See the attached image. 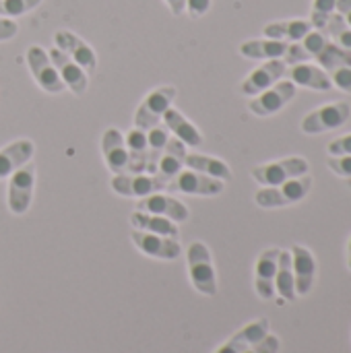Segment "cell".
Returning a JSON list of instances; mask_svg holds the SVG:
<instances>
[{
    "instance_id": "cell-1",
    "label": "cell",
    "mask_w": 351,
    "mask_h": 353,
    "mask_svg": "<svg viewBox=\"0 0 351 353\" xmlns=\"http://www.w3.org/2000/svg\"><path fill=\"white\" fill-rule=\"evenodd\" d=\"M310 190H312V178L310 174H306V176L288 180L279 186H265L257 190L254 203L263 209H281V207H290V205L304 201Z\"/></svg>"
},
{
    "instance_id": "cell-2",
    "label": "cell",
    "mask_w": 351,
    "mask_h": 353,
    "mask_svg": "<svg viewBox=\"0 0 351 353\" xmlns=\"http://www.w3.org/2000/svg\"><path fill=\"white\" fill-rule=\"evenodd\" d=\"M186 261H188V273L194 290L209 298L217 296V275L207 244L192 242L186 250Z\"/></svg>"
},
{
    "instance_id": "cell-3",
    "label": "cell",
    "mask_w": 351,
    "mask_h": 353,
    "mask_svg": "<svg viewBox=\"0 0 351 353\" xmlns=\"http://www.w3.org/2000/svg\"><path fill=\"white\" fill-rule=\"evenodd\" d=\"M101 153H103L108 168L114 172V176H118V174H141L143 172L141 163L128 151V147L124 143V134L118 128H108L103 132Z\"/></svg>"
},
{
    "instance_id": "cell-4",
    "label": "cell",
    "mask_w": 351,
    "mask_h": 353,
    "mask_svg": "<svg viewBox=\"0 0 351 353\" xmlns=\"http://www.w3.org/2000/svg\"><path fill=\"white\" fill-rule=\"evenodd\" d=\"M308 170H310L308 159H304V157H288V159H279V161L254 165L250 170V176L261 186H279V184H283L288 180L306 176Z\"/></svg>"
},
{
    "instance_id": "cell-5",
    "label": "cell",
    "mask_w": 351,
    "mask_h": 353,
    "mask_svg": "<svg viewBox=\"0 0 351 353\" xmlns=\"http://www.w3.org/2000/svg\"><path fill=\"white\" fill-rule=\"evenodd\" d=\"M351 105L348 101H329L314 112L306 114L300 128L304 134H323L343 126L350 120Z\"/></svg>"
},
{
    "instance_id": "cell-6",
    "label": "cell",
    "mask_w": 351,
    "mask_h": 353,
    "mask_svg": "<svg viewBox=\"0 0 351 353\" xmlns=\"http://www.w3.org/2000/svg\"><path fill=\"white\" fill-rule=\"evenodd\" d=\"M176 95H178V89L174 85L157 87L155 91H151L143 99V103L139 105V110L134 114V126L141 130H149V128L161 124V118L172 108Z\"/></svg>"
},
{
    "instance_id": "cell-7",
    "label": "cell",
    "mask_w": 351,
    "mask_h": 353,
    "mask_svg": "<svg viewBox=\"0 0 351 353\" xmlns=\"http://www.w3.org/2000/svg\"><path fill=\"white\" fill-rule=\"evenodd\" d=\"M296 93H298V87L290 79H281L273 87L254 95V99L248 103V110L259 118L273 116V114L281 112L296 97Z\"/></svg>"
},
{
    "instance_id": "cell-8",
    "label": "cell",
    "mask_w": 351,
    "mask_h": 353,
    "mask_svg": "<svg viewBox=\"0 0 351 353\" xmlns=\"http://www.w3.org/2000/svg\"><path fill=\"white\" fill-rule=\"evenodd\" d=\"M168 188V182L157 174H118L112 178V190L120 196L145 199L149 194L161 192Z\"/></svg>"
},
{
    "instance_id": "cell-9",
    "label": "cell",
    "mask_w": 351,
    "mask_h": 353,
    "mask_svg": "<svg viewBox=\"0 0 351 353\" xmlns=\"http://www.w3.org/2000/svg\"><path fill=\"white\" fill-rule=\"evenodd\" d=\"M27 66H29L31 77L35 79V83L46 93H62L66 89L60 74H58V70L52 64L48 52L41 46H31L27 50Z\"/></svg>"
},
{
    "instance_id": "cell-10",
    "label": "cell",
    "mask_w": 351,
    "mask_h": 353,
    "mask_svg": "<svg viewBox=\"0 0 351 353\" xmlns=\"http://www.w3.org/2000/svg\"><path fill=\"white\" fill-rule=\"evenodd\" d=\"M35 188V165H23L10 174L8 182V209L12 215H25L33 201Z\"/></svg>"
},
{
    "instance_id": "cell-11",
    "label": "cell",
    "mask_w": 351,
    "mask_h": 353,
    "mask_svg": "<svg viewBox=\"0 0 351 353\" xmlns=\"http://www.w3.org/2000/svg\"><path fill=\"white\" fill-rule=\"evenodd\" d=\"M170 190H178L184 194H192V196H217L223 192L225 182L205 176L201 172L194 170H182L168 186Z\"/></svg>"
},
{
    "instance_id": "cell-12",
    "label": "cell",
    "mask_w": 351,
    "mask_h": 353,
    "mask_svg": "<svg viewBox=\"0 0 351 353\" xmlns=\"http://www.w3.org/2000/svg\"><path fill=\"white\" fill-rule=\"evenodd\" d=\"M288 64L283 62V58H273V60H265V64H261L259 68H254L240 85V91L244 95H259L265 89L273 87L277 81H281L285 77Z\"/></svg>"
},
{
    "instance_id": "cell-13",
    "label": "cell",
    "mask_w": 351,
    "mask_h": 353,
    "mask_svg": "<svg viewBox=\"0 0 351 353\" xmlns=\"http://www.w3.org/2000/svg\"><path fill=\"white\" fill-rule=\"evenodd\" d=\"M56 48L62 50L66 56H70L85 72H95L97 68V56L93 52V48L89 43H85L77 33L68 31V29H60L54 35Z\"/></svg>"
},
{
    "instance_id": "cell-14",
    "label": "cell",
    "mask_w": 351,
    "mask_h": 353,
    "mask_svg": "<svg viewBox=\"0 0 351 353\" xmlns=\"http://www.w3.org/2000/svg\"><path fill=\"white\" fill-rule=\"evenodd\" d=\"M132 242L134 246L151 256V259H159V261H176L182 254V248L178 244V240L168 238V236H157V234H149V232H132Z\"/></svg>"
},
{
    "instance_id": "cell-15",
    "label": "cell",
    "mask_w": 351,
    "mask_h": 353,
    "mask_svg": "<svg viewBox=\"0 0 351 353\" xmlns=\"http://www.w3.org/2000/svg\"><path fill=\"white\" fill-rule=\"evenodd\" d=\"M137 211L168 217L174 223L188 221V217H190V211H188V207L184 203H180L174 196L161 194V192H155V194H149V196L141 199V203L137 205Z\"/></svg>"
},
{
    "instance_id": "cell-16",
    "label": "cell",
    "mask_w": 351,
    "mask_h": 353,
    "mask_svg": "<svg viewBox=\"0 0 351 353\" xmlns=\"http://www.w3.org/2000/svg\"><path fill=\"white\" fill-rule=\"evenodd\" d=\"M48 56H50L54 68L58 70V74H60L64 87H68L74 95H85L87 85H89L87 72H85L70 56H66V54H64L62 50H58V48H52V50L48 52Z\"/></svg>"
},
{
    "instance_id": "cell-17",
    "label": "cell",
    "mask_w": 351,
    "mask_h": 353,
    "mask_svg": "<svg viewBox=\"0 0 351 353\" xmlns=\"http://www.w3.org/2000/svg\"><path fill=\"white\" fill-rule=\"evenodd\" d=\"M290 252H292V265H294L296 296L304 298L312 292L314 277H317V261H314V254L300 244L292 246Z\"/></svg>"
},
{
    "instance_id": "cell-18",
    "label": "cell",
    "mask_w": 351,
    "mask_h": 353,
    "mask_svg": "<svg viewBox=\"0 0 351 353\" xmlns=\"http://www.w3.org/2000/svg\"><path fill=\"white\" fill-rule=\"evenodd\" d=\"M279 248L265 250L254 267V290L261 300H273L275 298V275H277V261H279Z\"/></svg>"
},
{
    "instance_id": "cell-19",
    "label": "cell",
    "mask_w": 351,
    "mask_h": 353,
    "mask_svg": "<svg viewBox=\"0 0 351 353\" xmlns=\"http://www.w3.org/2000/svg\"><path fill=\"white\" fill-rule=\"evenodd\" d=\"M285 77L296 87H306V89H312V91H329V89H333L329 72L323 70L319 64H312V62H300V64L290 66V70H285Z\"/></svg>"
},
{
    "instance_id": "cell-20",
    "label": "cell",
    "mask_w": 351,
    "mask_h": 353,
    "mask_svg": "<svg viewBox=\"0 0 351 353\" xmlns=\"http://www.w3.org/2000/svg\"><path fill=\"white\" fill-rule=\"evenodd\" d=\"M33 153H35V145L29 139L14 141L4 149H0V180L14 174L19 168L27 165Z\"/></svg>"
},
{
    "instance_id": "cell-21",
    "label": "cell",
    "mask_w": 351,
    "mask_h": 353,
    "mask_svg": "<svg viewBox=\"0 0 351 353\" xmlns=\"http://www.w3.org/2000/svg\"><path fill=\"white\" fill-rule=\"evenodd\" d=\"M184 157H186V145L182 141H178L176 137L170 139V143L166 145V149L159 153L155 168H157V176L163 178L168 182V186L182 172Z\"/></svg>"
},
{
    "instance_id": "cell-22",
    "label": "cell",
    "mask_w": 351,
    "mask_h": 353,
    "mask_svg": "<svg viewBox=\"0 0 351 353\" xmlns=\"http://www.w3.org/2000/svg\"><path fill=\"white\" fill-rule=\"evenodd\" d=\"M267 335H269V321L259 319V321L246 325L242 331H238L228 343H223L215 353H246L248 347H252L254 343H259Z\"/></svg>"
},
{
    "instance_id": "cell-23",
    "label": "cell",
    "mask_w": 351,
    "mask_h": 353,
    "mask_svg": "<svg viewBox=\"0 0 351 353\" xmlns=\"http://www.w3.org/2000/svg\"><path fill=\"white\" fill-rule=\"evenodd\" d=\"M310 31H312L310 21H306V19H290V21H273V23L265 25L263 35L269 37V39H279V41L294 43V41L304 39Z\"/></svg>"
},
{
    "instance_id": "cell-24",
    "label": "cell",
    "mask_w": 351,
    "mask_h": 353,
    "mask_svg": "<svg viewBox=\"0 0 351 353\" xmlns=\"http://www.w3.org/2000/svg\"><path fill=\"white\" fill-rule=\"evenodd\" d=\"M161 122L168 126V130L178 139V141H182L186 147H201L203 145V134L199 132V128L188 120V118H184L178 110H174V108H170L166 114H163V118H161Z\"/></svg>"
},
{
    "instance_id": "cell-25",
    "label": "cell",
    "mask_w": 351,
    "mask_h": 353,
    "mask_svg": "<svg viewBox=\"0 0 351 353\" xmlns=\"http://www.w3.org/2000/svg\"><path fill=\"white\" fill-rule=\"evenodd\" d=\"M288 41L279 39H248L240 46V54L250 60H273V58H283L288 52Z\"/></svg>"
},
{
    "instance_id": "cell-26",
    "label": "cell",
    "mask_w": 351,
    "mask_h": 353,
    "mask_svg": "<svg viewBox=\"0 0 351 353\" xmlns=\"http://www.w3.org/2000/svg\"><path fill=\"white\" fill-rule=\"evenodd\" d=\"M184 165L188 170H194V172H201L205 176H211V178H217V180H223V182H230L232 180V170L225 161L217 159V157H211V155H201V153H186L184 157Z\"/></svg>"
},
{
    "instance_id": "cell-27",
    "label": "cell",
    "mask_w": 351,
    "mask_h": 353,
    "mask_svg": "<svg viewBox=\"0 0 351 353\" xmlns=\"http://www.w3.org/2000/svg\"><path fill=\"white\" fill-rule=\"evenodd\" d=\"M130 223H132L134 230H141V232H149V234H157V236H168V238H174V240H178V236H180L178 225L174 221H170L168 217L134 211L130 215Z\"/></svg>"
},
{
    "instance_id": "cell-28",
    "label": "cell",
    "mask_w": 351,
    "mask_h": 353,
    "mask_svg": "<svg viewBox=\"0 0 351 353\" xmlns=\"http://www.w3.org/2000/svg\"><path fill=\"white\" fill-rule=\"evenodd\" d=\"M275 292L285 302H294L296 296V281H294V265H292V252L281 250L277 261V275H275Z\"/></svg>"
},
{
    "instance_id": "cell-29",
    "label": "cell",
    "mask_w": 351,
    "mask_h": 353,
    "mask_svg": "<svg viewBox=\"0 0 351 353\" xmlns=\"http://www.w3.org/2000/svg\"><path fill=\"white\" fill-rule=\"evenodd\" d=\"M314 60H317V64H319L323 70L331 72V70H335V68H339V66H351V52L350 50L339 48V46L333 43V41H329V43L325 46V50H323Z\"/></svg>"
},
{
    "instance_id": "cell-30",
    "label": "cell",
    "mask_w": 351,
    "mask_h": 353,
    "mask_svg": "<svg viewBox=\"0 0 351 353\" xmlns=\"http://www.w3.org/2000/svg\"><path fill=\"white\" fill-rule=\"evenodd\" d=\"M325 35H329V39L333 43H337L339 48L343 50H350L351 52V27L343 21V17L339 12H333L323 29Z\"/></svg>"
},
{
    "instance_id": "cell-31",
    "label": "cell",
    "mask_w": 351,
    "mask_h": 353,
    "mask_svg": "<svg viewBox=\"0 0 351 353\" xmlns=\"http://www.w3.org/2000/svg\"><path fill=\"white\" fill-rule=\"evenodd\" d=\"M335 6H337V0H312V12H310V19H308L312 29L323 31L329 17L335 12Z\"/></svg>"
},
{
    "instance_id": "cell-32",
    "label": "cell",
    "mask_w": 351,
    "mask_h": 353,
    "mask_svg": "<svg viewBox=\"0 0 351 353\" xmlns=\"http://www.w3.org/2000/svg\"><path fill=\"white\" fill-rule=\"evenodd\" d=\"M124 143H126L128 151L132 153V157H151V153H149V141H147V130H141V128L134 126L124 137Z\"/></svg>"
},
{
    "instance_id": "cell-33",
    "label": "cell",
    "mask_w": 351,
    "mask_h": 353,
    "mask_svg": "<svg viewBox=\"0 0 351 353\" xmlns=\"http://www.w3.org/2000/svg\"><path fill=\"white\" fill-rule=\"evenodd\" d=\"M39 4L41 0H0V17L14 19V17L27 14Z\"/></svg>"
},
{
    "instance_id": "cell-34",
    "label": "cell",
    "mask_w": 351,
    "mask_h": 353,
    "mask_svg": "<svg viewBox=\"0 0 351 353\" xmlns=\"http://www.w3.org/2000/svg\"><path fill=\"white\" fill-rule=\"evenodd\" d=\"M147 141H149V153H151V157H159V153L170 143V130H168V126L161 122V124L149 128L147 130Z\"/></svg>"
},
{
    "instance_id": "cell-35",
    "label": "cell",
    "mask_w": 351,
    "mask_h": 353,
    "mask_svg": "<svg viewBox=\"0 0 351 353\" xmlns=\"http://www.w3.org/2000/svg\"><path fill=\"white\" fill-rule=\"evenodd\" d=\"M329 41H331L329 35H325L323 31L312 29L304 39H300V46H302V50L310 56V60H314V58L325 50V46H327Z\"/></svg>"
},
{
    "instance_id": "cell-36",
    "label": "cell",
    "mask_w": 351,
    "mask_h": 353,
    "mask_svg": "<svg viewBox=\"0 0 351 353\" xmlns=\"http://www.w3.org/2000/svg\"><path fill=\"white\" fill-rule=\"evenodd\" d=\"M327 165L331 168V172L343 180H348L351 184V155H341V157H333L329 155Z\"/></svg>"
},
{
    "instance_id": "cell-37",
    "label": "cell",
    "mask_w": 351,
    "mask_h": 353,
    "mask_svg": "<svg viewBox=\"0 0 351 353\" xmlns=\"http://www.w3.org/2000/svg\"><path fill=\"white\" fill-rule=\"evenodd\" d=\"M329 77H331L333 87H337V89L351 95V66H339V68L331 70Z\"/></svg>"
},
{
    "instance_id": "cell-38",
    "label": "cell",
    "mask_w": 351,
    "mask_h": 353,
    "mask_svg": "<svg viewBox=\"0 0 351 353\" xmlns=\"http://www.w3.org/2000/svg\"><path fill=\"white\" fill-rule=\"evenodd\" d=\"M327 151H329V155H333V157L351 155V132L339 137V139H335V141H331L329 147H327Z\"/></svg>"
},
{
    "instance_id": "cell-39",
    "label": "cell",
    "mask_w": 351,
    "mask_h": 353,
    "mask_svg": "<svg viewBox=\"0 0 351 353\" xmlns=\"http://www.w3.org/2000/svg\"><path fill=\"white\" fill-rule=\"evenodd\" d=\"M279 337H275V335H267V337H263L259 343H254L252 347H248L246 353H277L279 352Z\"/></svg>"
},
{
    "instance_id": "cell-40",
    "label": "cell",
    "mask_w": 351,
    "mask_h": 353,
    "mask_svg": "<svg viewBox=\"0 0 351 353\" xmlns=\"http://www.w3.org/2000/svg\"><path fill=\"white\" fill-rule=\"evenodd\" d=\"M211 6V0H186V12L190 19H201Z\"/></svg>"
},
{
    "instance_id": "cell-41",
    "label": "cell",
    "mask_w": 351,
    "mask_h": 353,
    "mask_svg": "<svg viewBox=\"0 0 351 353\" xmlns=\"http://www.w3.org/2000/svg\"><path fill=\"white\" fill-rule=\"evenodd\" d=\"M19 33V25L12 19L0 17V41H8Z\"/></svg>"
},
{
    "instance_id": "cell-42",
    "label": "cell",
    "mask_w": 351,
    "mask_h": 353,
    "mask_svg": "<svg viewBox=\"0 0 351 353\" xmlns=\"http://www.w3.org/2000/svg\"><path fill=\"white\" fill-rule=\"evenodd\" d=\"M335 12H339L343 17V21L351 27V0H337Z\"/></svg>"
},
{
    "instance_id": "cell-43",
    "label": "cell",
    "mask_w": 351,
    "mask_h": 353,
    "mask_svg": "<svg viewBox=\"0 0 351 353\" xmlns=\"http://www.w3.org/2000/svg\"><path fill=\"white\" fill-rule=\"evenodd\" d=\"M166 4L170 6L172 14H176V17L186 12V0H166Z\"/></svg>"
},
{
    "instance_id": "cell-44",
    "label": "cell",
    "mask_w": 351,
    "mask_h": 353,
    "mask_svg": "<svg viewBox=\"0 0 351 353\" xmlns=\"http://www.w3.org/2000/svg\"><path fill=\"white\" fill-rule=\"evenodd\" d=\"M348 252H350V261H351V240H350V244H348Z\"/></svg>"
},
{
    "instance_id": "cell-45",
    "label": "cell",
    "mask_w": 351,
    "mask_h": 353,
    "mask_svg": "<svg viewBox=\"0 0 351 353\" xmlns=\"http://www.w3.org/2000/svg\"><path fill=\"white\" fill-rule=\"evenodd\" d=\"M350 271H351V261H350Z\"/></svg>"
}]
</instances>
